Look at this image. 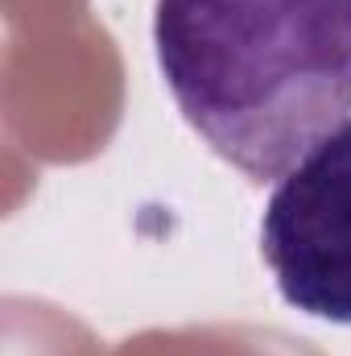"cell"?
I'll return each instance as SVG.
<instances>
[{"instance_id": "1", "label": "cell", "mask_w": 351, "mask_h": 356, "mask_svg": "<svg viewBox=\"0 0 351 356\" xmlns=\"http://www.w3.org/2000/svg\"><path fill=\"white\" fill-rule=\"evenodd\" d=\"M153 46L186 124L252 182L351 116V0H157Z\"/></svg>"}, {"instance_id": "2", "label": "cell", "mask_w": 351, "mask_h": 356, "mask_svg": "<svg viewBox=\"0 0 351 356\" xmlns=\"http://www.w3.org/2000/svg\"><path fill=\"white\" fill-rule=\"evenodd\" d=\"M261 257L289 307L351 323V116L277 178Z\"/></svg>"}]
</instances>
